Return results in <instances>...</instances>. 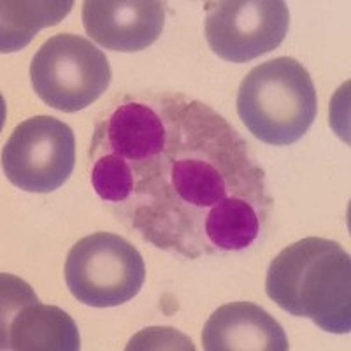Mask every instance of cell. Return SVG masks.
<instances>
[{"instance_id":"cell-4","label":"cell","mask_w":351,"mask_h":351,"mask_svg":"<svg viewBox=\"0 0 351 351\" xmlns=\"http://www.w3.org/2000/svg\"><path fill=\"white\" fill-rule=\"evenodd\" d=\"M236 106L247 130L271 146H288L302 139L318 112L311 76L291 56L252 69L241 83Z\"/></svg>"},{"instance_id":"cell-7","label":"cell","mask_w":351,"mask_h":351,"mask_svg":"<svg viewBox=\"0 0 351 351\" xmlns=\"http://www.w3.org/2000/svg\"><path fill=\"white\" fill-rule=\"evenodd\" d=\"M74 164V132L53 116H32L21 121L2 149L5 178L23 192H55L69 180Z\"/></svg>"},{"instance_id":"cell-10","label":"cell","mask_w":351,"mask_h":351,"mask_svg":"<svg viewBox=\"0 0 351 351\" xmlns=\"http://www.w3.org/2000/svg\"><path fill=\"white\" fill-rule=\"evenodd\" d=\"M167 4L160 0H86L83 27L99 46L134 53L152 46L165 27Z\"/></svg>"},{"instance_id":"cell-1","label":"cell","mask_w":351,"mask_h":351,"mask_svg":"<svg viewBox=\"0 0 351 351\" xmlns=\"http://www.w3.org/2000/svg\"><path fill=\"white\" fill-rule=\"evenodd\" d=\"M272 199L246 141L200 100H184L152 180L121 219L143 241L197 260L258 241Z\"/></svg>"},{"instance_id":"cell-11","label":"cell","mask_w":351,"mask_h":351,"mask_svg":"<svg viewBox=\"0 0 351 351\" xmlns=\"http://www.w3.org/2000/svg\"><path fill=\"white\" fill-rule=\"evenodd\" d=\"M208 351H287L283 327L263 307L253 302H232L218 307L202 330Z\"/></svg>"},{"instance_id":"cell-2","label":"cell","mask_w":351,"mask_h":351,"mask_svg":"<svg viewBox=\"0 0 351 351\" xmlns=\"http://www.w3.org/2000/svg\"><path fill=\"white\" fill-rule=\"evenodd\" d=\"M184 100L181 93H121L99 116L90 180L120 218L158 169Z\"/></svg>"},{"instance_id":"cell-8","label":"cell","mask_w":351,"mask_h":351,"mask_svg":"<svg viewBox=\"0 0 351 351\" xmlns=\"http://www.w3.org/2000/svg\"><path fill=\"white\" fill-rule=\"evenodd\" d=\"M290 12L281 0L206 2V39L215 55L246 64L274 51L285 40Z\"/></svg>"},{"instance_id":"cell-9","label":"cell","mask_w":351,"mask_h":351,"mask_svg":"<svg viewBox=\"0 0 351 351\" xmlns=\"http://www.w3.org/2000/svg\"><path fill=\"white\" fill-rule=\"evenodd\" d=\"M2 350L77 351L80 330L74 319L55 306H46L25 281L2 274Z\"/></svg>"},{"instance_id":"cell-6","label":"cell","mask_w":351,"mask_h":351,"mask_svg":"<svg viewBox=\"0 0 351 351\" xmlns=\"http://www.w3.org/2000/svg\"><path fill=\"white\" fill-rule=\"evenodd\" d=\"M146 280L137 247L111 232H95L71 247L65 283L81 304L114 307L137 295Z\"/></svg>"},{"instance_id":"cell-5","label":"cell","mask_w":351,"mask_h":351,"mask_svg":"<svg viewBox=\"0 0 351 351\" xmlns=\"http://www.w3.org/2000/svg\"><path fill=\"white\" fill-rule=\"evenodd\" d=\"M30 80L44 104L76 112L104 95L111 83V67L92 40L76 34H56L34 55Z\"/></svg>"},{"instance_id":"cell-3","label":"cell","mask_w":351,"mask_h":351,"mask_svg":"<svg viewBox=\"0 0 351 351\" xmlns=\"http://www.w3.org/2000/svg\"><path fill=\"white\" fill-rule=\"evenodd\" d=\"M265 291L283 311L322 330H351V260L335 241L306 237L285 247L269 265Z\"/></svg>"},{"instance_id":"cell-12","label":"cell","mask_w":351,"mask_h":351,"mask_svg":"<svg viewBox=\"0 0 351 351\" xmlns=\"http://www.w3.org/2000/svg\"><path fill=\"white\" fill-rule=\"evenodd\" d=\"M74 2L67 0H44V2H12L4 0L0 4V49L12 53L23 49L34 39L40 28L60 23Z\"/></svg>"}]
</instances>
